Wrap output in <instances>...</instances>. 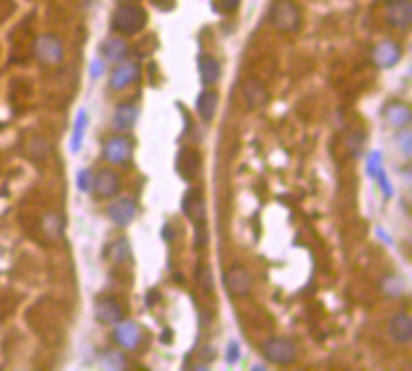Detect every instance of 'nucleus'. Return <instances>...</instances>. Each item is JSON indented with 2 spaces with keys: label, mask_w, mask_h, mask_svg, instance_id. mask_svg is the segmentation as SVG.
Returning a JSON list of instances; mask_svg holds the SVG:
<instances>
[{
  "label": "nucleus",
  "mask_w": 412,
  "mask_h": 371,
  "mask_svg": "<svg viewBox=\"0 0 412 371\" xmlns=\"http://www.w3.org/2000/svg\"><path fill=\"white\" fill-rule=\"evenodd\" d=\"M148 25V12L135 3H121L111 15V27L118 36H135Z\"/></svg>",
  "instance_id": "f257e3e1"
},
{
  "label": "nucleus",
  "mask_w": 412,
  "mask_h": 371,
  "mask_svg": "<svg viewBox=\"0 0 412 371\" xmlns=\"http://www.w3.org/2000/svg\"><path fill=\"white\" fill-rule=\"evenodd\" d=\"M268 20L280 34H295L301 29V8L297 5L295 0H275L270 5Z\"/></svg>",
  "instance_id": "f03ea898"
},
{
  "label": "nucleus",
  "mask_w": 412,
  "mask_h": 371,
  "mask_svg": "<svg viewBox=\"0 0 412 371\" xmlns=\"http://www.w3.org/2000/svg\"><path fill=\"white\" fill-rule=\"evenodd\" d=\"M260 352L263 357L270 361V364H277V366H287L292 361H297L299 357V347H297L295 340L290 337H270L260 345Z\"/></svg>",
  "instance_id": "7ed1b4c3"
},
{
  "label": "nucleus",
  "mask_w": 412,
  "mask_h": 371,
  "mask_svg": "<svg viewBox=\"0 0 412 371\" xmlns=\"http://www.w3.org/2000/svg\"><path fill=\"white\" fill-rule=\"evenodd\" d=\"M34 58L39 60L41 65L46 68H58L63 63V56H65V49H63V41H60L58 34H41L34 39Z\"/></svg>",
  "instance_id": "20e7f679"
},
{
  "label": "nucleus",
  "mask_w": 412,
  "mask_h": 371,
  "mask_svg": "<svg viewBox=\"0 0 412 371\" xmlns=\"http://www.w3.org/2000/svg\"><path fill=\"white\" fill-rule=\"evenodd\" d=\"M133 149H135L133 147V140L128 138L126 133H118L106 138L102 152H104V159H106L111 167H128L133 159Z\"/></svg>",
  "instance_id": "39448f33"
},
{
  "label": "nucleus",
  "mask_w": 412,
  "mask_h": 371,
  "mask_svg": "<svg viewBox=\"0 0 412 371\" xmlns=\"http://www.w3.org/2000/svg\"><path fill=\"white\" fill-rule=\"evenodd\" d=\"M143 337L145 331L135 321H118L116 328H113V342L123 352H135L137 347L143 345Z\"/></svg>",
  "instance_id": "423d86ee"
},
{
  "label": "nucleus",
  "mask_w": 412,
  "mask_h": 371,
  "mask_svg": "<svg viewBox=\"0 0 412 371\" xmlns=\"http://www.w3.org/2000/svg\"><path fill=\"white\" fill-rule=\"evenodd\" d=\"M118 191H121V176L113 169H102L92 176V193L99 200L116 198Z\"/></svg>",
  "instance_id": "0eeeda50"
},
{
  "label": "nucleus",
  "mask_w": 412,
  "mask_h": 371,
  "mask_svg": "<svg viewBox=\"0 0 412 371\" xmlns=\"http://www.w3.org/2000/svg\"><path fill=\"white\" fill-rule=\"evenodd\" d=\"M137 75H140V65L135 63V60H118L116 68H113L111 77H108V87L113 89V92H121V89H128L133 82H137Z\"/></svg>",
  "instance_id": "6e6552de"
},
{
  "label": "nucleus",
  "mask_w": 412,
  "mask_h": 371,
  "mask_svg": "<svg viewBox=\"0 0 412 371\" xmlns=\"http://www.w3.org/2000/svg\"><path fill=\"white\" fill-rule=\"evenodd\" d=\"M225 287L229 289L234 297H246L253 287V277L244 265H231L225 275Z\"/></svg>",
  "instance_id": "1a4fd4ad"
},
{
  "label": "nucleus",
  "mask_w": 412,
  "mask_h": 371,
  "mask_svg": "<svg viewBox=\"0 0 412 371\" xmlns=\"http://www.w3.org/2000/svg\"><path fill=\"white\" fill-rule=\"evenodd\" d=\"M135 213H137L135 200L128 198V195H118V198L106 208V215L111 217L113 224H118V227H128V224L135 219Z\"/></svg>",
  "instance_id": "9d476101"
},
{
  "label": "nucleus",
  "mask_w": 412,
  "mask_h": 371,
  "mask_svg": "<svg viewBox=\"0 0 412 371\" xmlns=\"http://www.w3.org/2000/svg\"><path fill=\"white\" fill-rule=\"evenodd\" d=\"M386 17L388 25L396 27L398 32H405L412 25V3L410 0H388Z\"/></svg>",
  "instance_id": "9b49d317"
},
{
  "label": "nucleus",
  "mask_w": 412,
  "mask_h": 371,
  "mask_svg": "<svg viewBox=\"0 0 412 371\" xmlns=\"http://www.w3.org/2000/svg\"><path fill=\"white\" fill-rule=\"evenodd\" d=\"M94 313H97V321L104 326H116L118 321H123V307L116 297H99L94 302Z\"/></svg>",
  "instance_id": "f8f14e48"
},
{
  "label": "nucleus",
  "mask_w": 412,
  "mask_h": 371,
  "mask_svg": "<svg viewBox=\"0 0 412 371\" xmlns=\"http://www.w3.org/2000/svg\"><path fill=\"white\" fill-rule=\"evenodd\" d=\"M400 58H402V49H400V44L393 41V39L378 41L376 49H374V63L383 70L396 68V65L400 63Z\"/></svg>",
  "instance_id": "ddd939ff"
},
{
  "label": "nucleus",
  "mask_w": 412,
  "mask_h": 371,
  "mask_svg": "<svg viewBox=\"0 0 412 371\" xmlns=\"http://www.w3.org/2000/svg\"><path fill=\"white\" fill-rule=\"evenodd\" d=\"M241 97H244L249 109H258V106L268 104L270 92L258 77H249V80H244V84H241Z\"/></svg>",
  "instance_id": "4468645a"
},
{
  "label": "nucleus",
  "mask_w": 412,
  "mask_h": 371,
  "mask_svg": "<svg viewBox=\"0 0 412 371\" xmlns=\"http://www.w3.org/2000/svg\"><path fill=\"white\" fill-rule=\"evenodd\" d=\"M388 337L398 345H407L412 340V318L407 311H398L388 323Z\"/></svg>",
  "instance_id": "2eb2a0df"
},
{
  "label": "nucleus",
  "mask_w": 412,
  "mask_h": 371,
  "mask_svg": "<svg viewBox=\"0 0 412 371\" xmlns=\"http://www.w3.org/2000/svg\"><path fill=\"white\" fill-rule=\"evenodd\" d=\"M383 119H386L388 125H393L396 130L400 128H410V121H412V111L405 101H388L386 109H383Z\"/></svg>",
  "instance_id": "dca6fc26"
},
{
  "label": "nucleus",
  "mask_w": 412,
  "mask_h": 371,
  "mask_svg": "<svg viewBox=\"0 0 412 371\" xmlns=\"http://www.w3.org/2000/svg\"><path fill=\"white\" fill-rule=\"evenodd\" d=\"M137 106L130 104V101H123V104L116 106V111H113V128L118 130V133H128V130L135 128V121H137Z\"/></svg>",
  "instance_id": "f3484780"
},
{
  "label": "nucleus",
  "mask_w": 412,
  "mask_h": 371,
  "mask_svg": "<svg viewBox=\"0 0 412 371\" xmlns=\"http://www.w3.org/2000/svg\"><path fill=\"white\" fill-rule=\"evenodd\" d=\"M198 73H201L203 84H205V87H212L222 75L220 60H217L215 56H201V60H198Z\"/></svg>",
  "instance_id": "a211bd4d"
},
{
  "label": "nucleus",
  "mask_w": 412,
  "mask_h": 371,
  "mask_svg": "<svg viewBox=\"0 0 412 371\" xmlns=\"http://www.w3.org/2000/svg\"><path fill=\"white\" fill-rule=\"evenodd\" d=\"M217 101H220V97H217L215 89L201 92V95H198V101H196L198 116H201L203 121H212L215 119V111H217Z\"/></svg>",
  "instance_id": "6ab92c4d"
},
{
  "label": "nucleus",
  "mask_w": 412,
  "mask_h": 371,
  "mask_svg": "<svg viewBox=\"0 0 412 371\" xmlns=\"http://www.w3.org/2000/svg\"><path fill=\"white\" fill-rule=\"evenodd\" d=\"M102 56L104 60H108V63H118V60H123L128 56V44L123 36H111V39H106L102 44Z\"/></svg>",
  "instance_id": "aec40b11"
},
{
  "label": "nucleus",
  "mask_w": 412,
  "mask_h": 371,
  "mask_svg": "<svg viewBox=\"0 0 412 371\" xmlns=\"http://www.w3.org/2000/svg\"><path fill=\"white\" fill-rule=\"evenodd\" d=\"M198 169H201V157H198V152L183 149V152L179 154V173H181L186 181H193V178L198 176Z\"/></svg>",
  "instance_id": "412c9836"
},
{
  "label": "nucleus",
  "mask_w": 412,
  "mask_h": 371,
  "mask_svg": "<svg viewBox=\"0 0 412 371\" xmlns=\"http://www.w3.org/2000/svg\"><path fill=\"white\" fill-rule=\"evenodd\" d=\"M369 173H371L374 178H376L378 183H381L383 193H386V198H391L393 195V189L388 186V178H386V171H383V164H381V152H371L369 154V164H367Z\"/></svg>",
  "instance_id": "4be33fe9"
},
{
  "label": "nucleus",
  "mask_w": 412,
  "mask_h": 371,
  "mask_svg": "<svg viewBox=\"0 0 412 371\" xmlns=\"http://www.w3.org/2000/svg\"><path fill=\"white\" fill-rule=\"evenodd\" d=\"M183 213H186V217H191L193 222H201L203 213H205L201 191H188L186 198H183Z\"/></svg>",
  "instance_id": "5701e85b"
},
{
  "label": "nucleus",
  "mask_w": 412,
  "mask_h": 371,
  "mask_svg": "<svg viewBox=\"0 0 412 371\" xmlns=\"http://www.w3.org/2000/svg\"><path fill=\"white\" fill-rule=\"evenodd\" d=\"M41 232L49 241H58L60 234H63V219H60L58 213H46L41 217Z\"/></svg>",
  "instance_id": "b1692460"
},
{
  "label": "nucleus",
  "mask_w": 412,
  "mask_h": 371,
  "mask_svg": "<svg viewBox=\"0 0 412 371\" xmlns=\"http://www.w3.org/2000/svg\"><path fill=\"white\" fill-rule=\"evenodd\" d=\"M106 256L111 263H126L130 261V246H128L126 239H116V241L106 248Z\"/></svg>",
  "instance_id": "393cba45"
},
{
  "label": "nucleus",
  "mask_w": 412,
  "mask_h": 371,
  "mask_svg": "<svg viewBox=\"0 0 412 371\" xmlns=\"http://www.w3.org/2000/svg\"><path fill=\"white\" fill-rule=\"evenodd\" d=\"M381 289H383V294H386V297L398 299V297H402V294H405V283H402L398 275H386V277H383V283H381Z\"/></svg>",
  "instance_id": "a878e982"
},
{
  "label": "nucleus",
  "mask_w": 412,
  "mask_h": 371,
  "mask_svg": "<svg viewBox=\"0 0 412 371\" xmlns=\"http://www.w3.org/2000/svg\"><path fill=\"white\" fill-rule=\"evenodd\" d=\"M102 364L106 366V369H123V366H130V361L123 357V352L108 350L106 355L102 357Z\"/></svg>",
  "instance_id": "bb28decb"
},
{
  "label": "nucleus",
  "mask_w": 412,
  "mask_h": 371,
  "mask_svg": "<svg viewBox=\"0 0 412 371\" xmlns=\"http://www.w3.org/2000/svg\"><path fill=\"white\" fill-rule=\"evenodd\" d=\"M345 145H347L350 157H352V154H359V149H362V145H364V130H347Z\"/></svg>",
  "instance_id": "cd10ccee"
},
{
  "label": "nucleus",
  "mask_w": 412,
  "mask_h": 371,
  "mask_svg": "<svg viewBox=\"0 0 412 371\" xmlns=\"http://www.w3.org/2000/svg\"><path fill=\"white\" fill-rule=\"evenodd\" d=\"M84 125H87V111H80L78 114V123H75V135H73V152H78L80 149V143H82V130H84Z\"/></svg>",
  "instance_id": "c85d7f7f"
},
{
  "label": "nucleus",
  "mask_w": 412,
  "mask_h": 371,
  "mask_svg": "<svg viewBox=\"0 0 412 371\" xmlns=\"http://www.w3.org/2000/svg\"><path fill=\"white\" fill-rule=\"evenodd\" d=\"M398 147H400V152H402V157H410L412 154V133L407 128H400L398 130Z\"/></svg>",
  "instance_id": "c756f323"
},
{
  "label": "nucleus",
  "mask_w": 412,
  "mask_h": 371,
  "mask_svg": "<svg viewBox=\"0 0 412 371\" xmlns=\"http://www.w3.org/2000/svg\"><path fill=\"white\" fill-rule=\"evenodd\" d=\"M78 189L82 191V193H89V191H92V171H89V169H80Z\"/></svg>",
  "instance_id": "7c9ffc66"
},
{
  "label": "nucleus",
  "mask_w": 412,
  "mask_h": 371,
  "mask_svg": "<svg viewBox=\"0 0 412 371\" xmlns=\"http://www.w3.org/2000/svg\"><path fill=\"white\" fill-rule=\"evenodd\" d=\"M217 8L222 12H234L239 8V0H217Z\"/></svg>",
  "instance_id": "2f4dec72"
},
{
  "label": "nucleus",
  "mask_w": 412,
  "mask_h": 371,
  "mask_svg": "<svg viewBox=\"0 0 412 371\" xmlns=\"http://www.w3.org/2000/svg\"><path fill=\"white\" fill-rule=\"evenodd\" d=\"M239 357V345L236 342H229V355H227V361H236Z\"/></svg>",
  "instance_id": "473e14b6"
},
{
  "label": "nucleus",
  "mask_w": 412,
  "mask_h": 371,
  "mask_svg": "<svg viewBox=\"0 0 412 371\" xmlns=\"http://www.w3.org/2000/svg\"><path fill=\"white\" fill-rule=\"evenodd\" d=\"M154 3H157L159 8H162V5H164V8H172V3H174V0H154Z\"/></svg>",
  "instance_id": "72a5a7b5"
}]
</instances>
